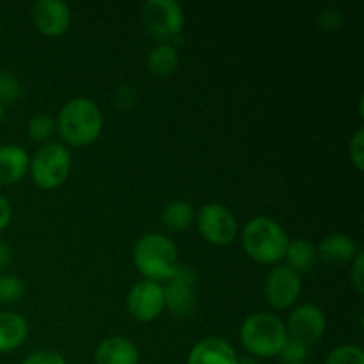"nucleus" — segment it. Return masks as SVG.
Returning <instances> with one entry per match:
<instances>
[{
  "label": "nucleus",
  "instance_id": "nucleus-27",
  "mask_svg": "<svg viewBox=\"0 0 364 364\" xmlns=\"http://www.w3.org/2000/svg\"><path fill=\"white\" fill-rule=\"evenodd\" d=\"M21 364H66V359L57 350L45 348V350H38L31 354Z\"/></svg>",
  "mask_w": 364,
  "mask_h": 364
},
{
  "label": "nucleus",
  "instance_id": "nucleus-15",
  "mask_svg": "<svg viewBox=\"0 0 364 364\" xmlns=\"http://www.w3.org/2000/svg\"><path fill=\"white\" fill-rule=\"evenodd\" d=\"M31 159L20 146H2L0 148V187H9L23 180L28 173Z\"/></svg>",
  "mask_w": 364,
  "mask_h": 364
},
{
  "label": "nucleus",
  "instance_id": "nucleus-10",
  "mask_svg": "<svg viewBox=\"0 0 364 364\" xmlns=\"http://www.w3.org/2000/svg\"><path fill=\"white\" fill-rule=\"evenodd\" d=\"M128 311L137 322L148 323L159 318L166 308L164 287L153 281H139L128 294Z\"/></svg>",
  "mask_w": 364,
  "mask_h": 364
},
{
  "label": "nucleus",
  "instance_id": "nucleus-7",
  "mask_svg": "<svg viewBox=\"0 0 364 364\" xmlns=\"http://www.w3.org/2000/svg\"><path fill=\"white\" fill-rule=\"evenodd\" d=\"M198 230L208 244L224 247L237 238L238 223L228 206L210 203L203 206L201 212L198 213Z\"/></svg>",
  "mask_w": 364,
  "mask_h": 364
},
{
  "label": "nucleus",
  "instance_id": "nucleus-20",
  "mask_svg": "<svg viewBox=\"0 0 364 364\" xmlns=\"http://www.w3.org/2000/svg\"><path fill=\"white\" fill-rule=\"evenodd\" d=\"M194 223V208L187 201H174L162 212V224L169 231H185Z\"/></svg>",
  "mask_w": 364,
  "mask_h": 364
},
{
  "label": "nucleus",
  "instance_id": "nucleus-25",
  "mask_svg": "<svg viewBox=\"0 0 364 364\" xmlns=\"http://www.w3.org/2000/svg\"><path fill=\"white\" fill-rule=\"evenodd\" d=\"M21 95V85L11 73L0 71V103H14Z\"/></svg>",
  "mask_w": 364,
  "mask_h": 364
},
{
  "label": "nucleus",
  "instance_id": "nucleus-4",
  "mask_svg": "<svg viewBox=\"0 0 364 364\" xmlns=\"http://www.w3.org/2000/svg\"><path fill=\"white\" fill-rule=\"evenodd\" d=\"M240 340L255 358H276L288 340L287 326L272 313H255L242 323Z\"/></svg>",
  "mask_w": 364,
  "mask_h": 364
},
{
  "label": "nucleus",
  "instance_id": "nucleus-23",
  "mask_svg": "<svg viewBox=\"0 0 364 364\" xmlns=\"http://www.w3.org/2000/svg\"><path fill=\"white\" fill-rule=\"evenodd\" d=\"M326 364H364V352L355 345H343L331 352Z\"/></svg>",
  "mask_w": 364,
  "mask_h": 364
},
{
  "label": "nucleus",
  "instance_id": "nucleus-11",
  "mask_svg": "<svg viewBox=\"0 0 364 364\" xmlns=\"http://www.w3.org/2000/svg\"><path fill=\"white\" fill-rule=\"evenodd\" d=\"M301 276L287 265H276L265 279L267 302L274 309H288L301 295Z\"/></svg>",
  "mask_w": 364,
  "mask_h": 364
},
{
  "label": "nucleus",
  "instance_id": "nucleus-19",
  "mask_svg": "<svg viewBox=\"0 0 364 364\" xmlns=\"http://www.w3.org/2000/svg\"><path fill=\"white\" fill-rule=\"evenodd\" d=\"M284 259H287V267H290L294 272L301 276V272H309L315 267L316 249L308 240L297 238V240L288 244Z\"/></svg>",
  "mask_w": 364,
  "mask_h": 364
},
{
  "label": "nucleus",
  "instance_id": "nucleus-31",
  "mask_svg": "<svg viewBox=\"0 0 364 364\" xmlns=\"http://www.w3.org/2000/svg\"><path fill=\"white\" fill-rule=\"evenodd\" d=\"M11 217H13V208H11L9 201L0 194V231L6 230L7 224L11 223Z\"/></svg>",
  "mask_w": 364,
  "mask_h": 364
},
{
  "label": "nucleus",
  "instance_id": "nucleus-24",
  "mask_svg": "<svg viewBox=\"0 0 364 364\" xmlns=\"http://www.w3.org/2000/svg\"><path fill=\"white\" fill-rule=\"evenodd\" d=\"M279 358L283 364H304L309 358V347L288 338L284 347L281 348Z\"/></svg>",
  "mask_w": 364,
  "mask_h": 364
},
{
  "label": "nucleus",
  "instance_id": "nucleus-1",
  "mask_svg": "<svg viewBox=\"0 0 364 364\" xmlns=\"http://www.w3.org/2000/svg\"><path fill=\"white\" fill-rule=\"evenodd\" d=\"M288 244L283 226L270 217H255L242 230L245 255L262 265H276L284 259Z\"/></svg>",
  "mask_w": 364,
  "mask_h": 364
},
{
  "label": "nucleus",
  "instance_id": "nucleus-32",
  "mask_svg": "<svg viewBox=\"0 0 364 364\" xmlns=\"http://www.w3.org/2000/svg\"><path fill=\"white\" fill-rule=\"evenodd\" d=\"M13 262V251L4 240H0V274L7 269Z\"/></svg>",
  "mask_w": 364,
  "mask_h": 364
},
{
  "label": "nucleus",
  "instance_id": "nucleus-13",
  "mask_svg": "<svg viewBox=\"0 0 364 364\" xmlns=\"http://www.w3.org/2000/svg\"><path fill=\"white\" fill-rule=\"evenodd\" d=\"M187 364H238V358L226 340L210 336L192 347Z\"/></svg>",
  "mask_w": 364,
  "mask_h": 364
},
{
  "label": "nucleus",
  "instance_id": "nucleus-29",
  "mask_svg": "<svg viewBox=\"0 0 364 364\" xmlns=\"http://www.w3.org/2000/svg\"><path fill=\"white\" fill-rule=\"evenodd\" d=\"M135 105V92L128 84H123L116 91V107L119 110H130Z\"/></svg>",
  "mask_w": 364,
  "mask_h": 364
},
{
  "label": "nucleus",
  "instance_id": "nucleus-22",
  "mask_svg": "<svg viewBox=\"0 0 364 364\" xmlns=\"http://www.w3.org/2000/svg\"><path fill=\"white\" fill-rule=\"evenodd\" d=\"M53 130H55V121L46 114H38L28 121V135H31L32 141H48Z\"/></svg>",
  "mask_w": 364,
  "mask_h": 364
},
{
  "label": "nucleus",
  "instance_id": "nucleus-33",
  "mask_svg": "<svg viewBox=\"0 0 364 364\" xmlns=\"http://www.w3.org/2000/svg\"><path fill=\"white\" fill-rule=\"evenodd\" d=\"M238 364H256V361L251 358H245V359H238Z\"/></svg>",
  "mask_w": 364,
  "mask_h": 364
},
{
  "label": "nucleus",
  "instance_id": "nucleus-5",
  "mask_svg": "<svg viewBox=\"0 0 364 364\" xmlns=\"http://www.w3.org/2000/svg\"><path fill=\"white\" fill-rule=\"evenodd\" d=\"M31 176L43 191H53L68 180L71 171V153L63 144H45L32 156Z\"/></svg>",
  "mask_w": 364,
  "mask_h": 364
},
{
  "label": "nucleus",
  "instance_id": "nucleus-30",
  "mask_svg": "<svg viewBox=\"0 0 364 364\" xmlns=\"http://www.w3.org/2000/svg\"><path fill=\"white\" fill-rule=\"evenodd\" d=\"M363 276H364V255L363 252H359V255L355 256L354 262H352V270H350L352 284H354L355 290H358L359 294H363Z\"/></svg>",
  "mask_w": 364,
  "mask_h": 364
},
{
  "label": "nucleus",
  "instance_id": "nucleus-6",
  "mask_svg": "<svg viewBox=\"0 0 364 364\" xmlns=\"http://www.w3.org/2000/svg\"><path fill=\"white\" fill-rule=\"evenodd\" d=\"M142 21L153 38L171 41L183 31L185 14L180 4L174 0H149L142 7Z\"/></svg>",
  "mask_w": 364,
  "mask_h": 364
},
{
  "label": "nucleus",
  "instance_id": "nucleus-12",
  "mask_svg": "<svg viewBox=\"0 0 364 364\" xmlns=\"http://www.w3.org/2000/svg\"><path fill=\"white\" fill-rule=\"evenodd\" d=\"M32 21L43 36L59 38L70 28L71 11L60 0H38L32 6Z\"/></svg>",
  "mask_w": 364,
  "mask_h": 364
},
{
  "label": "nucleus",
  "instance_id": "nucleus-9",
  "mask_svg": "<svg viewBox=\"0 0 364 364\" xmlns=\"http://www.w3.org/2000/svg\"><path fill=\"white\" fill-rule=\"evenodd\" d=\"M327 318L326 313L315 304H302L294 309L287 323L288 338L299 343L311 347L318 343L326 334Z\"/></svg>",
  "mask_w": 364,
  "mask_h": 364
},
{
  "label": "nucleus",
  "instance_id": "nucleus-18",
  "mask_svg": "<svg viewBox=\"0 0 364 364\" xmlns=\"http://www.w3.org/2000/svg\"><path fill=\"white\" fill-rule=\"evenodd\" d=\"M180 66V57L178 50L169 43L156 45L148 55V68L155 77L167 78L174 73Z\"/></svg>",
  "mask_w": 364,
  "mask_h": 364
},
{
  "label": "nucleus",
  "instance_id": "nucleus-28",
  "mask_svg": "<svg viewBox=\"0 0 364 364\" xmlns=\"http://www.w3.org/2000/svg\"><path fill=\"white\" fill-rule=\"evenodd\" d=\"M348 151H350V160L354 162V166L358 167V171H363L364 167V130L363 128H359V130L355 132L354 139L350 141V148H348Z\"/></svg>",
  "mask_w": 364,
  "mask_h": 364
},
{
  "label": "nucleus",
  "instance_id": "nucleus-17",
  "mask_svg": "<svg viewBox=\"0 0 364 364\" xmlns=\"http://www.w3.org/2000/svg\"><path fill=\"white\" fill-rule=\"evenodd\" d=\"M27 334L28 323L23 316L13 311L0 313V352H11L21 347Z\"/></svg>",
  "mask_w": 364,
  "mask_h": 364
},
{
  "label": "nucleus",
  "instance_id": "nucleus-2",
  "mask_svg": "<svg viewBox=\"0 0 364 364\" xmlns=\"http://www.w3.org/2000/svg\"><path fill=\"white\" fill-rule=\"evenodd\" d=\"M57 130L70 146H89L103 130V116L95 102L73 98L60 109Z\"/></svg>",
  "mask_w": 364,
  "mask_h": 364
},
{
  "label": "nucleus",
  "instance_id": "nucleus-21",
  "mask_svg": "<svg viewBox=\"0 0 364 364\" xmlns=\"http://www.w3.org/2000/svg\"><path fill=\"white\" fill-rule=\"evenodd\" d=\"M25 283L13 274H0V302L11 304L23 297Z\"/></svg>",
  "mask_w": 364,
  "mask_h": 364
},
{
  "label": "nucleus",
  "instance_id": "nucleus-26",
  "mask_svg": "<svg viewBox=\"0 0 364 364\" xmlns=\"http://www.w3.org/2000/svg\"><path fill=\"white\" fill-rule=\"evenodd\" d=\"M318 21H320V27H322L323 31L334 32L341 27V23H343V14H341V11L338 9V7L331 6V7H326V9L320 13Z\"/></svg>",
  "mask_w": 364,
  "mask_h": 364
},
{
  "label": "nucleus",
  "instance_id": "nucleus-3",
  "mask_svg": "<svg viewBox=\"0 0 364 364\" xmlns=\"http://www.w3.org/2000/svg\"><path fill=\"white\" fill-rule=\"evenodd\" d=\"M134 263L148 281H169L180 265L176 244L162 233L144 235L134 247Z\"/></svg>",
  "mask_w": 364,
  "mask_h": 364
},
{
  "label": "nucleus",
  "instance_id": "nucleus-14",
  "mask_svg": "<svg viewBox=\"0 0 364 364\" xmlns=\"http://www.w3.org/2000/svg\"><path fill=\"white\" fill-rule=\"evenodd\" d=\"M359 247L352 237L345 233H333L320 242L318 255L320 258L331 265H347L355 259L359 255Z\"/></svg>",
  "mask_w": 364,
  "mask_h": 364
},
{
  "label": "nucleus",
  "instance_id": "nucleus-8",
  "mask_svg": "<svg viewBox=\"0 0 364 364\" xmlns=\"http://www.w3.org/2000/svg\"><path fill=\"white\" fill-rule=\"evenodd\" d=\"M196 279L198 277H196L194 269L180 263L169 279V284L164 288L166 308L176 318H187L196 311V306H198L194 294Z\"/></svg>",
  "mask_w": 364,
  "mask_h": 364
},
{
  "label": "nucleus",
  "instance_id": "nucleus-16",
  "mask_svg": "<svg viewBox=\"0 0 364 364\" xmlns=\"http://www.w3.org/2000/svg\"><path fill=\"white\" fill-rule=\"evenodd\" d=\"M96 364H139V350L130 340L112 336L103 340L95 352Z\"/></svg>",
  "mask_w": 364,
  "mask_h": 364
},
{
  "label": "nucleus",
  "instance_id": "nucleus-34",
  "mask_svg": "<svg viewBox=\"0 0 364 364\" xmlns=\"http://www.w3.org/2000/svg\"><path fill=\"white\" fill-rule=\"evenodd\" d=\"M2 119H4V105L0 103V121H2Z\"/></svg>",
  "mask_w": 364,
  "mask_h": 364
}]
</instances>
